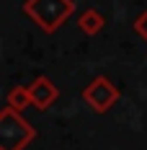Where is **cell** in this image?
<instances>
[{
  "label": "cell",
  "instance_id": "1",
  "mask_svg": "<svg viewBox=\"0 0 147 150\" xmlns=\"http://www.w3.org/2000/svg\"><path fill=\"white\" fill-rule=\"evenodd\" d=\"M23 13L44 34H54L75 13V3L72 0H26Z\"/></svg>",
  "mask_w": 147,
  "mask_h": 150
},
{
  "label": "cell",
  "instance_id": "2",
  "mask_svg": "<svg viewBox=\"0 0 147 150\" xmlns=\"http://www.w3.org/2000/svg\"><path fill=\"white\" fill-rule=\"evenodd\" d=\"M36 140V129L21 111L0 109V150H26Z\"/></svg>",
  "mask_w": 147,
  "mask_h": 150
},
{
  "label": "cell",
  "instance_id": "3",
  "mask_svg": "<svg viewBox=\"0 0 147 150\" xmlns=\"http://www.w3.org/2000/svg\"><path fill=\"white\" fill-rule=\"evenodd\" d=\"M119 96H121L119 88L106 78V75H96L88 86L83 88V101H85L96 114H106V111L119 101Z\"/></svg>",
  "mask_w": 147,
  "mask_h": 150
},
{
  "label": "cell",
  "instance_id": "4",
  "mask_svg": "<svg viewBox=\"0 0 147 150\" xmlns=\"http://www.w3.org/2000/svg\"><path fill=\"white\" fill-rule=\"evenodd\" d=\"M29 91H31V101H34V106L41 109V111L49 109V106L59 98V88L46 78V75H36L34 83L29 86Z\"/></svg>",
  "mask_w": 147,
  "mask_h": 150
},
{
  "label": "cell",
  "instance_id": "5",
  "mask_svg": "<svg viewBox=\"0 0 147 150\" xmlns=\"http://www.w3.org/2000/svg\"><path fill=\"white\" fill-rule=\"evenodd\" d=\"M103 26H106V18H103V13L96 11V8H85L83 13L77 16V29H80V34H85V36L101 34Z\"/></svg>",
  "mask_w": 147,
  "mask_h": 150
},
{
  "label": "cell",
  "instance_id": "6",
  "mask_svg": "<svg viewBox=\"0 0 147 150\" xmlns=\"http://www.w3.org/2000/svg\"><path fill=\"white\" fill-rule=\"evenodd\" d=\"M5 106H11V109L21 111V114H23V109L34 106L29 86H15V88H11V91H8V96H5Z\"/></svg>",
  "mask_w": 147,
  "mask_h": 150
},
{
  "label": "cell",
  "instance_id": "7",
  "mask_svg": "<svg viewBox=\"0 0 147 150\" xmlns=\"http://www.w3.org/2000/svg\"><path fill=\"white\" fill-rule=\"evenodd\" d=\"M134 34H137L142 42H147V11L137 16V21H134Z\"/></svg>",
  "mask_w": 147,
  "mask_h": 150
}]
</instances>
